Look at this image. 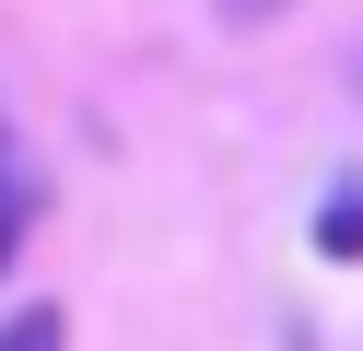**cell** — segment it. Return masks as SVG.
<instances>
[{
	"instance_id": "1",
	"label": "cell",
	"mask_w": 363,
	"mask_h": 351,
	"mask_svg": "<svg viewBox=\"0 0 363 351\" xmlns=\"http://www.w3.org/2000/svg\"><path fill=\"white\" fill-rule=\"evenodd\" d=\"M24 234H35V164H24V140L0 129V269L24 257Z\"/></svg>"
},
{
	"instance_id": "3",
	"label": "cell",
	"mask_w": 363,
	"mask_h": 351,
	"mask_svg": "<svg viewBox=\"0 0 363 351\" xmlns=\"http://www.w3.org/2000/svg\"><path fill=\"white\" fill-rule=\"evenodd\" d=\"M316 246H328V257H363V187H340V199L316 211Z\"/></svg>"
},
{
	"instance_id": "2",
	"label": "cell",
	"mask_w": 363,
	"mask_h": 351,
	"mask_svg": "<svg viewBox=\"0 0 363 351\" xmlns=\"http://www.w3.org/2000/svg\"><path fill=\"white\" fill-rule=\"evenodd\" d=\"M0 351H71L59 304H12V316H0Z\"/></svg>"
},
{
	"instance_id": "4",
	"label": "cell",
	"mask_w": 363,
	"mask_h": 351,
	"mask_svg": "<svg viewBox=\"0 0 363 351\" xmlns=\"http://www.w3.org/2000/svg\"><path fill=\"white\" fill-rule=\"evenodd\" d=\"M269 12H281V0H223V23H269Z\"/></svg>"
}]
</instances>
